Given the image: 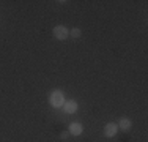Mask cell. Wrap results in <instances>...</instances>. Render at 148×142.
<instances>
[{"instance_id":"obj_2","label":"cell","mask_w":148,"mask_h":142,"mask_svg":"<svg viewBox=\"0 0 148 142\" xmlns=\"http://www.w3.org/2000/svg\"><path fill=\"white\" fill-rule=\"evenodd\" d=\"M52 33H54V37L57 38V40L65 41L69 38V28H66L65 26H55L54 30H52Z\"/></svg>"},{"instance_id":"obj_1","label":"cell","mask_w":148,"mask_h":142,"mask_svg":"<svg viewBox=\"0 0 148 142\" xmlns=\"http://www.w3.org/2000/svg\"><path fill=\"white\" fill-rule=\"evenodd\" d=\"M65 95H63L62 90H58V88H55V90L51 92V95H49V104L52 106L54 109H60L63 108V104H65Z\"/></svg>"},{"instance_id":"obj_3","label":"cell","mask_w":148,"mask_h":142,"mask_svg":"<svg viewBox=\"0 0 148 142\" xmlns=\"http://www.w3.org/2000/svg\"><path fill=\"white\" fill-rule=\"evenodd\" d=\"M117 133H118L117 123L109 122V123H106V125H104V136L106 137H115V136H117Z\"/></svg>"},{"instance_id":"obj_5","label":"cell","mask_w":148,"mask_h":142,"mask_svg":"<svg viewBox=\"0 0 148 142\" xmlns=\"http://www.w3.org/2000/svg\"><path fill=\"white\" fill-rule=\"evenodd\" d=\"M77 109H79V106H77V103L74 99H66L65 104H63V111L66 114H76Z\"/></svg>"},{"instance_id":"obj_6","label":"cell","mask_w":148,"mask_h":142,"mask_svg":"<svg viewBox=\"0 0 148 142\" xmlns=\"http://www.w3.org/2000/svg\"><path fill=\"white\" fill-rule=\"evenodd\" d=\"M117 126H118V130H121V131H129L132 128V122L128 119V117H121L120 122L117 123Z\"/></svg>"},{"instance_id":"obj_4","label":"cell","mask_w":148,"mask_h":142,"mask_svg":"<svg viewBox=\"0 0 148 142\" xmlns=\"http://www.w3.org/2000/svg\"><path fill=\"white\" fill-rule=\"evenodd\" d=\"M68 133H69V136H80V134L84 133V126H82V123H79V122H73V123H69V126H68Z\"/></svg>"},{"instance_id":"obj_7","label":"cell","mask_w":148,"mask_h":142,"mask_svg":"<svg viewBox=\"0 0 148 142\" xmlns=\"http://www.w3.org/2000/svg\"><path fill=\"white\" fill-rule=\"evenodd\" d=\"M69 37H73V38H80L82 37V30H80L79 27H74L69 30Z\"/></svg>"},{"instance_id":"obj_8","label":"cell","mask_w":148,"mask_h":142,"mask_svg":"<svg viewBox=\"0 0 148 142\" xmlns=\"http://www.w3.org/2000/svg\"><path fill=\"white\" fill-rule=\"evenodd\" d=\"M68 136H69L68 131H63V133H60V137H62V139H68Z\"/></svg>"}]
</instances>
